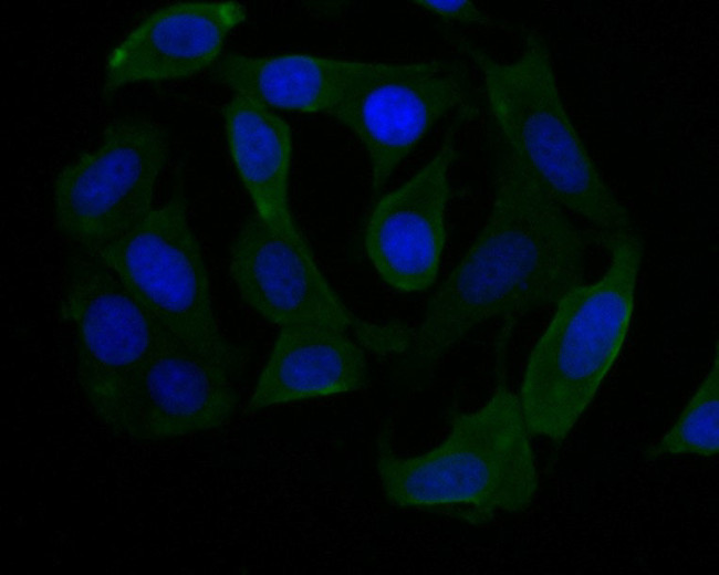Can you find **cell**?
Instances as JSON below:
<instances>
[{"label": "cell", "instance_id": "1", "mask_svg": "<svg viewBox=\"0 0 719 575\" xmlns=\"http://www.w3.org/2000/svg\"><path fill=\"white\" fill-rule=\"evenodd\" d=\"M492 182L487 219L465 255L427 302L397 377L428 386L448 353L477 326L555 305L584 282L597 243L581 229L488 121Z\"/></svg>", "mask_w": 719, "mask_h": 575}, {"label": "cell", "instance_id": "2", "mask_svg": "<svg viewBox=\"0 0 719 575\" xmlns=\"http://www.w3.org/2000/svg\"><path fill=\"white\" fill-rule=\"evenodd\" d=\"M506 341L499 342L492 394L472 411L451 408L449 431L437 446L405 457L394 447L392 427L379 429L375 469L390 505L471 525L531 505L539 474L518 394L507 380Z\"/></svg>", "mask_w": 719, "mask_h": 575}, {"label": "cell", "instance_id": "3", "mask_svg": "<svg viewBox=\"0 0 719 575\" xmlns=\"http://www.w3.org/2000/svg\"><path fill=\"white\" fill-rule=\"evenodd\" d=\"M520 36L519 54L503 62L463 35L446 34L481 74L488 121L554 200L590 223L600 245L639 236L565 108L545 38L524 27Z\"/></svg>", "mask_w": 719, "mask_h": 575}, {"label": "cell", "instance_id": "4", "mask_svg": "<svg viewBox=\"0 0 719 575\" xmlns=\"http://www.w3.org/2000/svg\"><path fill=\"white\" fill-rule=\"evenodd\" d=\"M604 273L573 288L533 346L518 394L531 437L562 443L614 367L632 325L644 245L613 240Z\"/></svg>", "mask_w": 719, "mask_h": 575}, {"label": "cell", "instance_id": "5", "mask_svg": "<svg viewBox=\"0 0 719 575\" xmlns=\"http://www.w3.org/2000/svg\"><path fill=\"white\" fill-rule=\"evenodd\" d=\"M100 258L164 328L197 356L237 379L246 352L222 333L209 276L177 186L136 227L91 252Z\"/></svg>", "mask_w": 719, "mask_h": 575}, {"label": "cell", "instance_id": "6", "mask_svg": "<svg viewBox=\"0 0 719 575\" xmlns=\"http://www.w3.org/2000/svg\"><path fill=\"white\" fill-rule=\"evenodd\" d=\"M482 97L459 59L363 62L329 115L363 145L376 198L437 122L454 112L475 118Z\"/></svg>", "mask_w": 719, "mask_h": 575}, {"label": "cell", "instance_id": "7", "mask_svg": "<svg viewBox=\"0 0 719 575\" xmlns=\"http://www.w3.org/2000/svg\"><path fill=\"white\" fill-rule=\"evenodd\" d=\"M168 155L169 136L155 122L126 116L107 124L97 147L54 180L58 231L93 252L132 230L154 209L155 185Z\"/></svg>", "mask_w": 719, "mask_h": 575}, {"label": "cell", "instance_id": "8", "mask_svg": "<svg viewBox=\"0 0 719 575\" xmlns=\"http://www.w3.org/2000/svg\"><path fill=\"white\" fill-rule=\"evenodd\" d=\"M63 316L76 336V378L96 418L126 436L136 376L158 323L100 258L76 249L67 261Z\"/></svg>", "mask_w": 719, "mask_h": 575}, {"label": "cell", "instance_id": "9", "mask_svg": "<svg viewBox=\"0 0 719 575\" xmlns=\"http://www.w3.org/2000/svg\"><path fill=\"white\" fill-rule=\"evenodd\" d=\"M229 273L243 302L279 327L329 325L383 356L403 355L411 343L414 330L406 323L372 322L352 312L316 260L308 259L257 213L244 220L230 245Z\"/></svg>", "mask_w": 719, "mask_h": 575}, {"label": "cell", "instance_id": "10", "mask_svg": "<svg viewBox=\"0 0 719 575\" xmlns=\"http://www.w3.org/2000/svg\"><path fill=\"white\" fill-rule=\"evenodd\" d=\"M472 119L456 114L435 156L415 175L381 196L364 231L366 255L381 279L403 293L421 292L438 276L446 245L449 169L456 160V132Z\"/></svg>", "mask_w": 719, "mask_h": 575}, {"label": "cell", "instance_id": "11", "mask_svg": "<svg viewBox=\"0 0 719 575\" xmlns=\"http://www.w3.org/2000/svg\"><path fill=\"white\" fill-rule=\"evenodd\" d=\"M235 380L158 323L153 348L134 383L126 436L163 441L221 427L238 410Z\"/></svg>", "mask_w": 719, "mask_h": 575}, {"label": "cell", "instance_id": "12", "mask_svg": "<svg viewBox=\"0 0 719 575\" xmlns=\"http://www.w3.org/2000/svg\"><path fill=\"white\" fill-rule=\"evenodd\" d=\"M247 19L237 1H183L144 18L106 59L102 96L134 83L187 79L212 66Z\"/></svg>", "mask_w": 719, "mask_h": 575}, {"label": "cell", "instance_id": "13", "mask_svg": "<svg viewBox=\"0 0 719 575\" xmlns=\"http://www.w3.org/2000/svg\"><path fill=\"white\" fill-rule=\"evenodd\" d=\"M368 384L365 348L351 334L322 324L282 326L244 410L358 391Z\"/></svg>", "mask_w": 719, "mask_h": 575}, {"label": "cell", "instance_id": "14", "mask_svg": "<svg viewBox=\"0 0 719 575\" xmlns=\"http://www.w3.org/2000/svg\"><path fill=\"white\" fill-rule=\"evenodd\" d=\"M226 139L237 174L259 218L316 260L290 207L292 133L272 109L233 95L223 108Z\"/></svg>", "mask_w": 719, "mask_h": 575}, {"label": "cell", "instance_id": "15", "mask_svg": "<svg viewBox=\"0 0 719 575\" xmlns=\"http://www.w3.org/2000/svg\"><path fill=\"white\" fill-rule=\"evenodd\" d=\"M362 65L361 61L305 53L251 56L228 52L210 74L236 95L265 108L329 115Z\"/></svg>", "mask_w": 719, "mask_h": 575}, {"label": "cell", "instance_id": "16", "mask_svg": "<svg viewBox=\"0 0 719 575\" xmlns=\"http://www.w3.org/2000/svg\"><path fill=\"white\" fill-rule=\"evenodd\" d=\"M718 343L713 360L704 379L669 429L645 456L657 459L667 456L710 458L719 452V356Z\"/></svg>", "mask_w": 719, "mask_h": 575}, {"label": "cell", "instance_id": "17", "mask_svg": "<svg viewBox=\"0 0 719 575\" xmlns=\"http://www.w3.org/2000/svg\"><path fill=\"white\" fill-rule=\"evenodd\" d=\"M414 4L446 23L508 29L511 23L497 19L469 0H416Z\"/></svg>", "mask_w": 719, "mask_h": 575}]
</instances>
